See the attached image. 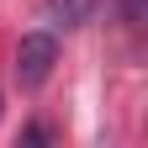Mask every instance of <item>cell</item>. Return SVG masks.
Instances as JSON below:
<instances>
[{
  "mask_svg": "<svg viewBox=\"0 0 148 148\" xmlns=\"http://www.w3.org/2000/svg\"><path fill=\"white\" fill-rule=\"evenodd\" d=\"M53 64H58V42H53V32H27L21 48H16V79L21 90H42Z\"/></svg>",
  "mask_w": 148,
  "mask_h": 148,
  "instance_id": "6da1fadb",
  "label": "cell"
},
{
  "mask_svg": "<svg viewBox=\"0 0 148 148\" xmlns=\"http://www.w3.org/2000/svg\"><path fill=\"white\" fill-rule=\"evenodd\" d=\"M95 16V0H48L42 5V21L48 27H79Z\"/></svg>",
  "mask_w": 148,
  "mask_h": 148,
  "instance_id": "7a4b0ae2",
  "label": "cell"
}]
</instances>
